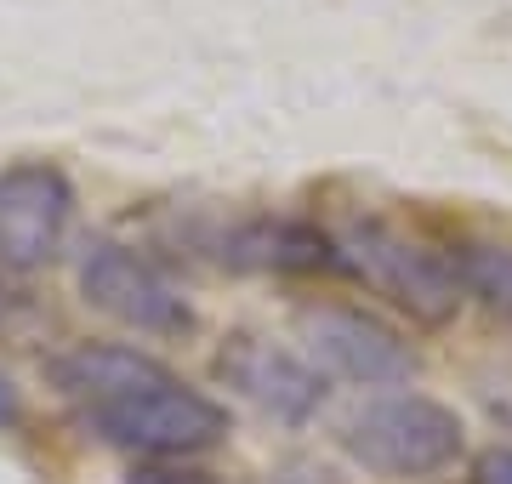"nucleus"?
I'll return each instance as SVG.
<instances>
[{"mask_svg": "<svg viewBox=\"0 0 512 484\" xmlns=\"http://www.w3.org/2000/svg\"><path fill=\"white\" fill-rule=\"evenodd\" d=\"M336 245V274H353L359 285H370L376 297H387L399 314H410L416 325H444L461 308V285L450 274V257L433 245L410 240L404 228L376 223V217H348L330 228Z\"/></svg>", "mask_w": 512, "mask_h": 484, "instance_id": "2", "label": "nucleus"}, {"mask_svg": "<svg viewBox=\"0 0 512 484\" xmlns=\"http://www.w3.org/2000/svg\"><path fill=\"white\" fill-rule=\"evenodd\" d=\"M461 416L427 393H387L342 428V450L376 479H433L461 456Z\"/></svg>", "mask_w": 512, "mask_h": 484, "instance_id": "3", "label": "nucleus"}, {"mask_svg": "<svg viewBox=\"0 0 512 484\" xmlns=\"http://www.w3.org/2000/svg\"><path fill=\"white\" fill-rule=\"evenodd\" d=\"M473 484H512V445H495L473 462Z\"/></svg>", "mask_w": 512, "mask_h": 484, "instance_id": "10", "label": "nucleus"}, {"mask_svg": "<svg viewBox=\"0 0 512 484\" xmlns=\"http://www.w3.org/2000/svg\"><path fill=\"white\" fill-rule=\"evenodd\" d=\"M217 371H222V382L234 393H245L262 416L291 422V428H302V422L319 416V405H325V376L313 371L302 354L268 342V336H234L217 354Z\"/></svg>", "mask_w": 512, "mask_h": 484, "instance_id": "7", "label": "nucleus"}, {"mask_svg": "<svg viewBox=\"0 0 512 484\" xmlns=\"http://www.w3.org/2000/svg\"><path fill=\"white\" fill-rule=\"evenodd\" d=\"M126 484H217V479L200 473V467H183V462H137L126 473Z\"/></svg>", "mask_w": 512, "mask_h": 484, "instance_id": "9", "label": "nucleus"}, {"mask_svg": "<svg viewBox=\"0 0 512 484\" xmlns=\"http://www.w3.org/2000/svg\"><path fill=\"white\" fill-rule=\"evenodd\" d=\"M52 388L69 399L86 428L143 462H183L228 439V410L211 393L188 388L154 354L120 342H74L52 359Z\"/></svg>", "mask_w": 512, "mask_h": 484, "instance_id": "1", "label": "nucleus"}, {"mask_svg": "<svg viewBox=\"0 0 512 484\" xmlns=\"http://www.w3.org/2000/svg\"><path fill=\"white\" fill-rule=\"evenodd\" d=\"M268 484H336L330 473H313V467H285V473H274Z\"/></svg>", "mask_w": 512, "mask_h": 484, "instance_id": "12", "label": "nucleus"}, {"mask_svg": "<svg viewBox=\"0 0 512 484\" xmlns=\"http://www.w3.org/2000/svg\"><path fill=\"white\" fill-rule=\"evenodd\" d=\"M296 331L308 342V365L342 382H359V388H393V382H410L416 376V348L404 342V331H393L387 319L365 314V308H348V302H319V308H302L296 314Z\"/></svg>", "mask_w": 512, "mask_h": 484, "instance_id": "4", "label": "nucleus"}, {"mask_svg": "<svg viewBox=\"0 0 512 484\" xmlns=\"http://www.w3.org/2000/svg\"><path fill=\"white\" fill-rule=\"evenodd\" d=\"M80 297L92 302L97 314L120 319V325H131V331H143V336L194 331L188 297L165 280L143 251H131V245H120V240L86 245V257H80Z\"/></svg>", "mask_w": 512, "mask_h": 484, "instance_id": "5", "label": "nucleus"}, {"mask_svg": "<svg viewBox=\"0 0 512 484\" xmlns=\"http://www.w3.org/2000/svg\"><path fill=\"white\" fill-rule=\"evenodd\" d=\"M444 257L461 297L484 302L495 319H512V240H456Z\"/></svg>", "mask_w": 512, "mask_h": 484, "instance_id": "8", "label": "nucleus"}, {"mask_svg": "<svg viewBox=\"0 0 512 484\" xmlns=\"http://www.w3.org/2000/svg\"><path fill=\"white\" fill-rule=\"evenodd\" d=\"M74 223V183L46 160L0 171V268L35 274L63 251Z\"/></svg>", "mask_w": 512, "mask_h": 484, "instance_id": "6", "label": "nucleus"}, {"mask_svg": "<svg viewBox=\"0 0 512 484\" xmlns=\"http://www.w3.org/2000/svg\"><path fill=\"white\" fill-rule=\"evenodd\" d=\"M23 422V393H18V382L0 371V428H18Z\"/></svg>", "mask_w": 512, "mask_h": 484, "instance_id": "11", "label": "nucleus"}]
</instances>
